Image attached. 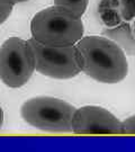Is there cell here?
<instances>
[{
  "label": "cell",
  "instance_id": "6da1fadb",
  "mask_svg": "<svg viewBox=\"0 0 135 152\" xmlns=\"http://www.w3.org/2000/svg\"><path fill=\"white\" fill-rule=\"evenodd\" d=\"M81 71L103 83H117L128 73L126 54L106 36H87L77 42Z\"/></svg>",
  "mask_w": 135,
  "mask_h": 152
},
{
  "label": "cell",
  "instance_id": "7a4b0ae2",
  "mask_svg": "<svg viewBox=\"0 0 135 152\" xmlns=\"http://www.w3.org/2000/svg\"><path fill=\"white\" fill-rule=\"evenodd\" d=\"M31 32L35 41L50 46L74 45L83 36V23L70 11L59 6L38 11L31 22Z\"/></svg>",
  "mask_w": 135,
  "mask_h": 152
},
{
  "label": "cell",
  "instance_id": "3957f363",
  "mask_svg": "<svg viewBox=\"0 0 135 152\" xmlns=\"http://www.w3.org/2000/svg\"><path fill=\"white\" fill-rule=\"evenodd\" d=\"M76 108L62 99L39 96L26 100L20 108L24 121L38 130L65 133L72 131V117Z\"/></svg>",
  "mask_w": 135,
  "mask_h": 152
},
{
  "label": "cell",
  "instance_id": "277c9868",
  "mask_svg": "<svg viewBox=\"0 0 135 152\" xmlns=\"http://www.w3.org/2000/svg\"><path fill=\"white\" fill-rule=\"evenodd\" d=\"M35 71V58L28 43L9 37L0 46V79L6 86L19 88L29 81Z\"/></svg>",
  "mask_w": 135,
  "mask_h": 152
},
{
  "label": "cell",
  "instance_id": "5b68a950",
  "mask_svg": "<svg viewBox=\"0 0 135 152\" xmlns=\"http://www.w3.org/2000/svg\"><path fill=\"white\" fill-rule=\"evenodd\" d=\"M35 58V70L55 79H70L81 72L76 44L69 46H50L29 38Z\"/></svg>",
  "mask_w": 135,
  "mask_h": 152
},
{
  "label": "cell",
  "instance_id": "8992f818",
  "mask_svg": "<svg viewBox=\"0 0 135 152\" xmlns=\"http://www.w3.org/2000/svg\"><path fill=\"white\" fill-rule=\"evenodd\" d=\"M71 126L76 134H123L122 122L99 106L76 108Z\"/></svg>",
  "mask_w": 135,
  "mask_h": 152
},
{
  "label": "cell",
  "instance_id": "52a82bcc",
  "mask_svg": "<svg viewBox=\"0 0 135 152\" xmlns=\"http://www.w3.org/2000/svg\"><path fill=\"white\" fill-rule=\"evenodd\" d=\"M103 34L114 41L125 53L135 55V36L130 24H122L117 27L105 29Z\"/></svg>",
  "mask_w": 135,
  "mask_h": 152
},
{
  "label": "cell",
  "instance_id": "ba28073f",
  "mask_svg": "<svg viewBox=\"0 0 135 152\" xmlns=\"http://www.w3.org/2000/svg\"><path fill=\"white\" fill-rule=\"evenodd\" d=\"M89 0H54V5L62 7L71 14L81 17L87 10Z\"/></svg>",
  "mask_w": 135,
  "mask_h": 152
},
{
  "label": "cell",
  "instance_id": "9c48e42d",
  "mask_svg": "<svg viewBox=\"0 0 135 152\" xmlns=\"http://www.w3.org/2000/svg\"><path fill=\"white\" fill-rule=\"evenodd\" d=\"M120 14L126 20H131L135 17V0H119Z\"/></svg>",
  "mask_w": 135,
  "mask_h": 152
},
{
  "label": "cell",
  "instance_id": "30bf717a",
  "mask_svg": "<svg viewBox=\"0 0 135 152\" xmlns=\"http://www.w3.org/2000/svg\"><path fill=\"white\" fill-rule=\"evenodd\" d=\"M14 9V5L7 0H0V25L8 19Z\"/></svg>",
  "mask_w": 135,
  "mask_h": 152
},
{
  "label": "cell",
  "instance_id": "8fae6325",
  "mask_svg": "<svg viewBox=\"0 0 135 152\" xmlns=\"http://www.w3.org/2000/svg\"><path fill=\"white\" fill-rule=\"evenodd\" d=\"M123 134H135V115L122 122Z\"/></svg>",
  "mask_w": 135,
  "mask_h": 152
},
{
  "label": "cell",
  "instance_id": "7c38bea8",
  "mask_svg": "<svg viewBox=\"0 0 135 152\" xmlns=\"http://www.w3.org/2000/svg\"><path fill=\"white\" fill-rule=\"evenodd\" d=\"M2 124H4V110L0 107V130L2 127Z\"/></svg>",
  "mask_w": 135,
  "mask_h": 152
},
{
  "label": "cell",
  "instance_id": "4fadbf2b",
  "mask_svg": "<svg viewBox=\"0 0 135 152\" xmlns=\"http://www.w3.org/2000/svg\"><path fill=\"white\" fill-rule=\"evenodd\" d=\"M8 2H10L12 5H16V4H19V2H25V1H28V0H7Z\"/></svg>",
  "mask_w": 135,
  "mask_h": 152
},
{
  "label": "cell",
  "instance_id": "5bb4252c",
  "mask_svg": "<svg viewBox=\"0 0 135 152\" xmlns=\"http://www.w3.org/2000/svg\"><path fill=\"white\" fill-rule=\"evenodd\" d=\"M132 31H133V34H134V36H135V22H134V24H133V28H132Z\"/></svg>",
  "mask_w": 135,
  "mask_h": 152
}]
</instances>
